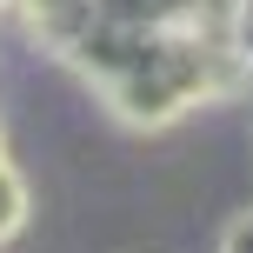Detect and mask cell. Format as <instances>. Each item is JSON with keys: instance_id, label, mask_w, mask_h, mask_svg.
Returning a JSON list of instances; mask_svg holds the SVG:
<instances>
[{"instance_id": "6da1fadb", "label": "cell", "mask_w": 253, "mask_h": 253, "mask_svg": "<svg viewBox=\"0 0 253 253\" xmlns=\"http://www.w3.org/2000/svg\"><path fill=\"white\" fill-rule=\"evenodd\" d=\"M220 253H253V207H240V213L220 227Z\"/></svg>"}]
</instances>
